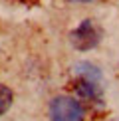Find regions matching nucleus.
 Returning <instances> with one entry per match:
<instances>
[{"instance_id":"1","label":"nucleus","mask_w":119,"mask_h":121,"mask_svg":"<svg viewBox=\"0 0 119 121\" xmlns=\"http://www.w3.org/2000/svg\"><path fill=\"white\" fill-rule=\"evenodd\" d=\"M50 121H83L85 109L76 97L69 95H58L50 101L48 107Z\"/></svg>"},{"instance_id":"2","label":"nucleus","mask_w":119,"mask_h":121,"mask_svg":"<svg viewBox=\"0 0 119 121\" xmlns=\"http://www.w3.org/2000/svg\"><path fill=\"white\" fill-rule=\"evenodd\" d=\"M69 40H72L73 48H77V50H91V48H95L99 44L101 32H99V28L93 24V20H83V22L69 34Z\"/></svg>"},{"instance_id":"3","label":"nucleus","mask_w":119,"mask_h":121,"mask_svg":"<svg viewBox=\"0 0 119 121\" xmlns=\"http://www.w3.org/2000/svg\"><path fill=\"white\" fill-rule=\"evenodd\" d=\"M73 89H76L79 99H87V101H97V99H101V79L79 78L77 75Z\"/></svg>"},{"instance_id":"4","label":"nucleus","mask_w":119,"mask_h":121,"mask_svg":"<svg viewBox=\"0 0 119 121\" xmlns=\"http://www.w3.org/2000/svg\"><path fill=\"white\" fill-rule=\"evenodd\" d=\"M12 101H14L12 89L0 83V115H4L10 107H12Z\"/></svg>"},{"instance_id":"5","label":"nucleus","mask_w":119,"mask_h":121,"mask_svg":"<svg viewBox=\"0 0 119 121\" xmlns=\"http://www.w3.org/2000/svg\"><path fill=\"white\" fill-rule=\"evenodd\" d=\"M73 2H91V0H73Z\"/></svg>"},{"instance_id":"6","label":"nucleus","mask_w":119,"mask_h":121,"mask_svg":"<svg viewBox=\"0 0 119 121\" xmlns=\"http://www.w3.org/2000/svg\"><path fill=\"white\" fill-rule=\"evenodd\" d=\"M117 121H119V119H117Z\"/></svg>"}]
</instances>
